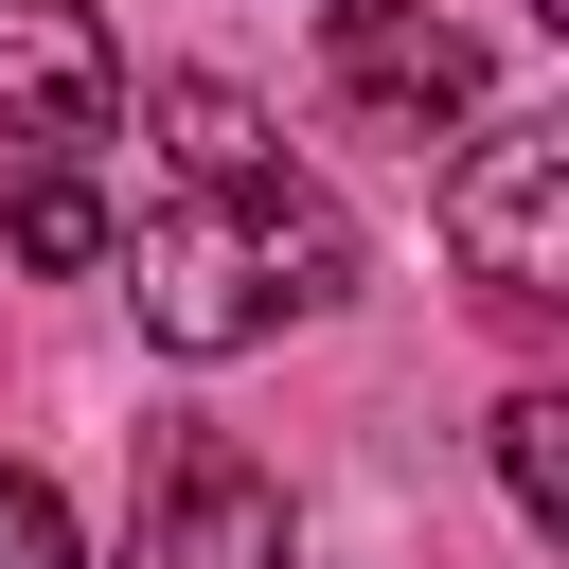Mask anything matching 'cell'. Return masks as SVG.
Wrapping results in <instances>:
<instances>
[{"label":"cell","mask_w":569,"mask_h":569,"mask_svg":"<svg viewBox=\"0 0 569 569\" xmlns=\"http://www.w3.org/2000/svg\"><path fill=\"white\" fill-rule=\"evenodd\" d=\"M445 249L480 267V302H551L569 284V124H498L445 178Z\"/></svg>","instance_id":"6da1fadb"},{"label":"cell","mask_w":569,"mask_h":569,"mask_svg":"<svg viewBox=\"0 0 569 569\" xmlns=\"http://www.w3.org/2000/svg\"><path fill=\"white\" fill-rule=\"evenodd\" d=\"M267 196V178H249ZM249 196H178L160 231H142V338L160 356H231V338H267V231H249Z\"/></svg>","instance_id":"7a4b0ae2"},{"label":"cell","mask_w":569,"mask_h":569,"mask_svg":"<svg viewBox=\"0 0 569 569\" xmlns=\"http://www.w3.org/2000/svg\"><path fill=\"white\" fill-rule=\"evenodd\" d=\"M124 569H284V480H267L249 445L178 427V445H160V480H142Z\"/></svg>","instance_id":"3957f363"},{"label":"cell","mask_w":569,"mask_h":569,"mask_svg":"<svg viewBox=\"0 0 569 569\" xmlns=\"http://www.w3.org/2000/svg\"><path fill=\"white\" fill-rule=\"evenodd\" d=\"M107 124H124V53H107V18H89V0H0V142L89 160Z\"/></svg>","instance_id":"277c9868"},{"label":"cell","mask_w":569,"mask_h":569,"mask_svg":"<svg viewBox=\"0 0 569 569\" xmlns=\"http://www.w3.org/2000/svg\"><path fill=\"white\" fill-rule=\"evenodd\" d=\"M320 36H338V107L391 124V142H427V124L480 107V36L427 18V0H320Z\"/></svg>","instance_id":"5b68a950"},{"label":"cell","mask_w":569,"mask_h":569,"mask_svg":"<svg viewBox=\"0 0 569 569\" xmlns=\"http://www.w3.org/2000/svg\"><path fill=\"white\" fill-rule=\"evenodd\" d=\"M160 124H178V178H196V196H249V178H284L267 107H249V89H213V71H178V89H160Z\"/></svg>","instance_id":"8992f818"},{"label":"cell","mask_w":569,"mask_h":569,"mask_svg":"<svg viewBox=\"0 0 569 569\" xmlns=\"http://www.w3.org/2000/svg\"><path fill=\"white\" fill-rule=\"evenodd\" d=\"M18 267H107V196H89V160H36V178H18Z\"/></svg>","instance_id":"52a82bcc"},{"label":"cell","mask_w":569,"mask_h":569,"mask_svg":"<svg viewBox=\"0 0 569 569\" xmlns=\"http://www.w3.org/2000/svg\"><path fill=\"white\" fill-rule=\"evenodd\" d=\"M498 480H516L533 533H569V391H516L498 409Z\"/></svg>","instance_id":"ba28073f"},{"label":"cell","mask_w":569,"mask_h":569,"mask_svg":"<svg viewBox=\"0 0 569 569\" xmlns=\"http://www.w3.org/2000/svg\"><path fill=\"white\" fill-rule=\"evenodd\" d=\"M0 569H89V551H71V498H53L36 462H0Z\"/></svg>","instance_id":"9c48e42d"},{"label":"cell","mask_w":569,"mask_h":569,"mask_svg":"<svg viewBox=\"0 0 569 569\" xmlns=\"http://www.w3.org/2000/svg\"><path fill=\"white\" fill-rule=\"evenodd\" d=\"M533 18H569V0H533Z\"/></svg>","instance_id":"30bf717a"}]
</instances>
